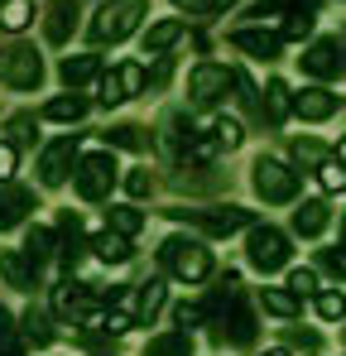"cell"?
Listing matches in <instances>:
<instances>
[{
  "instance_id": "obj_1",
  "label": "cell",
  "mask_w": 346,
  "mask_h": 356,
  "mask_svg": "<svg viewBox=\"0 0 346 356\" xmlns=\"http://www.w3.org/2000/svg\"><path fill=\"white\" fill-rule=\"evenodd\" d=\"M250 188L265 207H288L303 193V174L293 164H284L279 154H255L250 159Z\"/></svg>"
},
{
  "instance_id": "obj_2",
  "label": "cell",
  "mask_w": 346,
  "mask_h": 356,
  "mask_svg": "<svg viewBox=\"0 0 346 356\" xmlns=\"http://www.w3.org/2000/svg\"><path fill=\"white\" fill-rule=\"evenodd\" d=\"M159 265L169 270L173 280H183V284H207L212 270H217L207 241H197V236H169L159 245Z\"/></svg>"
},
{
  "instance_id": "obj_3",
  "label": "cell",
  "mask_w": 346,
  "mask_h": 356,
  "mask_svg": "<svg viewBox=\"0 0 346 356\" xmlns=\"http://www.w3.org/2000/svg\"><path fill=\"white\" fill-rule=\"evenodd\" d=\"M145 15H149V0H101L97 19L87 24V39H92L97 49H106V44H125V39L145 24Z\"/></svg>"
},
{
  "instance_id": "obj_4",
  "label": "cell",
  "mask_w": 346,
  "mask_h": 356,
  "mask_svg": "<svg viewBox=\"0 0 346 356\" xmlns=\"http://www.w3.org/2000/svg\"><path fill=\"white\" fill-rule=\"evenodd\" d=\"M173 222H188V227H197V232H207V236H236V232H245V227H255V212L250 207H240V202H217V207H169Z\"/></svg>"
},
{
  "instance_id": "obj_5",
  "label": "cell",
  "mask_w": 346,
  "mask_h": 356,
  "mask_svg": "<svg viewBox=\"0 0 346 356\" xmlns=\"http://www.w3.org/2000/svg\"><path fill=\"white\" fill-rule=\"evenodd\" d=\"M288 260H293V241H288V232L270 227V222L250 227V236H245V265H250L255 275L288 270Z\"/></svg>"
},
{
  "instance_id": "obj_6",
  "label": "cell",
  "mask_w": 346,
  "mask_h": 356,
  "mask_svg": "<svg viewBox=\"0 0 346 356\" xmlns=\"http://www.w3.org/2000/svg\"><path fill=\"white\" fill-rule=\"evenodd\" d=\"M231 92H236V67L226 63H212L202 58L192 72H188V102L192 106H207V111H217L222 102H226Z\"/></svg>"
},
{
  "instance_id": "obj_7",
  "label": "cell",
  "mask_w": 346,
  "mask_h": 356,
  "mask_svg": "<svg viewBox=\"0 0 346 356\" xmlns=\"http://www.w3.org/2000/svg\"><path fill=\"white\" fill-rule=\"evenodd\" d=\"M212 332V342L217 347H255V337H260V318H255V303L245 294L231 298V308L207 327Z\"/></svg>"
},
{
  "instance_id": "obj_8",
  "label": "cell",
  "mask_w": 346,
  "mask_h": 356,
  "mask_svg": "<svg viewBox=\"0 0 346 356\" xmlns=\"http://www.w3.org/2000/svg\"><path fill=\"white\" fill-rule=\"evenodd\" d=\"M115 154L111 149H97V154H82L77 159V169H72V188H77V197H87V202H101L106 193L115 188Z\"/></svg>"
},
{
  "instance_id": "obj_9",
  "label": "cell",
  "mask_w": 346,
  "mask_h": 356,
  "mask_svg": "<svg viewBox=\"0 0 346 356\" xmlns=\"http://www.w3.org/2000/svg\"><path fill=\"white\" fill-rule=\"evenodd\" d=\"M298 67H303V77H313L318 87H332V82L346 72L342 39H337V34H318V39L298 54Z\"/></svg>"
},
{
  "instance_id": "obj_10",
  "label": "cell",
  "mask_w": 346,
  "mask_h": 356,
  "mask_svg": "<svg viewBox=\"0 0 346 356\" xmlns=\"http://www.w3.org/2000/svg\"><path fill=\"white\" fill-rule=\"evenodd\" d=\"M0 82H10L15 92H34L44 82V58L29 44H5L0 49Z\"/></svg>"
},
{
  "instance_id": "obj_11",
  "label": "cell",
  "mask_w": 346,
  "mask_h": 356,
  "mask_svg": "<svg viewBox=\"0 0 346 356\" xmlns=\"http://www.w3.org/2000/svg\"><path fill=\"white\" fill-rule=\"evenodd\" d=\"M226 44L236 49V54L255 58V63H279V58H284V34H279V29H260V24H245V29H231Z\"/></svg>"
},
{
  "instance_id": "obj_12",
  "label": "cell",
  "mask_w": 346,
  "mask_h": 356,
  "mask_svg": "<svg viewBox=\"0 0 346 356\" xmlns=\"http://www.w3.org/2000/svg\"><path fill=\"white\" fill-rule=\"evenodd\" d=\"M346 97H337L332 87H318V82H308V87H298L293 92V116L303 120V125H327V120L342 111Z\"/></svg>"
},
{
  "instance_id": "obj_13",
  "label": "cell",
  "mask_w": 346,
  "mask_h": 356,
  "mask_svg": "<svg viewBox=\"0 0 346 356\" xmlns=\"http://www.w3.org/2000/svg\"><path fill=\"white\" fill-rule=\"evenodd\" d=\"M77 145H82V135H58L53 145L39 154V183L44 188H63L67 174L77 169Z\"/></svg>"
},
{
  "instance_id": "obj_14",
  "label": "cell",
  "mask_w": 346,
  "mask_h": 356,
  "mask_svg": "<svg viewBox=\"0 0 346 356\" xmlns=\"http://www.w3.org/2000/svg\"><path fill=\"white\" fill-rule=\"evenodd\" d=\"M332 227H337V212H332L327 197H303V202H293V236L322 241Z\"/></svg>"
},
{
  "instance_id": "obj_15",
  "label": "cell",
  "mask_w": 346,
  "mask_h": 356,
  "mask_svg": "<svg viewBox=\"0 0 346 356\" xmlns=\"http://www.w3.org/2000/svg\"><path fill=\"white\" fill-rule=\"evenodd\" d=\"M29 212H39L34 188H24V183H0V232L24 227V217H29Z\"/></svg>"
},
{
  "instance_id": "obj_16",
  "label": "cell",
  "mask_w": 346,
  "mask_h": 356,
  "mask_svg": "<svg viewBox=\"0 0 346 356\" xmlns=\"http://www.w3.org/2000/svg\"><path fill=\"white\" fill-rule=\"evenodd\" d=\"M303 303H308V298H298L293 289H284V284L255 289V308H265V313L279 318V323H298V318H303Z\"/></svg>"
},
{
  "instance_id": "obj_17",
  "label": "cell",
  "mask_w": 346,
  "mask_h": 356,
  "mask_svg": "<svg viewBox=\"0 0 346 356\" xmlns=\"http://www.w3.org/2000/svg\"><path fill=\"white\" fill-rule=\"evenodd\" d=\"M288 159H293L298 174H318V169L332 159V149H327L318 135H293V140H288Z\"/></svg>"
},
{
  "instance_id": "obj_18",
  "label": "cell",
  "mask_w": 346,
  "mask_h": 356,
  "mask_svg": "<svg viewBox=\"0 0 346 356\" xmlns=\"http://www.w3.org/2000/svg\"><path fill=\"white\" fill-rule=\"evenodd\" d=\"M87 308H92V294H87V284H72V280H63L53 289V313L63 323H82L87 318Z\"/></svg>"
},
{
  "instance_id": "obj_19",
  "label": "cell",
  "mask_w": 346,
  "mask_h": 356,
  "mask_svg": "<svg viewBox=\"0 0 346 356\" xmlns=\"http://www.w3.org/2000/svg\"><path fill=\"white\" fill-rule=\"evenodd\" d=\"M188 39V19H154L149 29H145V54H169L173 44H183Z\"/></svg>"
},
{
  "instance_id": "obj_20",
  "label": "cell",
  "mask_w": 346,
  "mask_h": 356,
  "mask_svg": "<svg viewBox=\"0 0 346 356\" xmlns=\"http://www.w3.org/2000/svg\"><path fill=\"white\" fill-rule=\"evenodd\" d=\"M19 337H24V347H53V318H49V313H44V308H34V303H29V308H24V313H19Z\"/></svg>"
},
{
  "instance_id": "obj_21",
  "label": "cell",
  "mask_w": 346,
  "mask_h": 356,
  "mask_svg": "<svg viewBox=\"0 0 346 356\" xmlns=\"http://www.w3.org/2000/svg\"><path fill=\"white\" fill-rule=\"evenodd\" d=\"M192 352H197V337L183 327H164L145 342V356H192Z\"/></svg>"
},
{
  "instance_id": "obj_22",
  "label": "cell",
  "mask_w": 346,
  "mask_h": 356,
  "mask_svg": "<svg viewBox=\"0 0 346 356\" xmlns=\"http://www.w3.org/2000/svg\"><path fill=\"white\" fill-rule=\"evenodd\" d=\"M288 116H293V92H288L284 77H270L265 82V120L270 125H284Z\"/></svg>"
},
{
  "instance_id": "obj_23",
  "label": "cell",
  "mask_w": 346,
  "mask_h": 356,
  "mask_svg": "<svg viewBox=\"0 0 346 356\" xmlns=\"http://www.w3.org/2000/svg\"><path fill=\"white\" fill-rule=\"evenodd\" d=\"M72 24H77V0H53V5H49V24H44L49 44H67Z\"/></svg>"
},
{
  "instance_id": "obj_24",
  "label": "cell",
  "mask_w": 346,
  "mask_h": 356,
  "mask_svg": "<svg viewBox=\"0 0 346 356\" xmlns=\"http://www.w3.org/2000/svg\"><path fill=\"white\" fill-rule=\"evenodd\" d=\"M240 145H245V125L236 116H222V111H217V120H212V149H217V154H236Z\"/></svg>"
},
{
  "instance_id": "obj_25",
  "label": "cell",
  "mask_w": 346,
  "mask_h": 356,
  "mask_svg": "<svg viewBox=\"0 0 346 356\" xmlns=\"http://www.w3.org/2000/svg\"><path fill=\"white\" fill-rule=\"evenodd\" d=\"M58 72H63V82H67V87H82V82H92V77H101L106 67H101L97 54H72V58H63Z\"/></svg>"
},
{
  "instance_id": "obj_26",
  "label": "cell",
  "mask_w": 346,
  "mask_h": 356,
  "mask_svg": "<svg viewBox=\"0 0 346 356\" xmlns=\"http://www.w3.org/2000/svg\"><path fill=\"white\" fill-rule=\"evenodd\" d=\"M44 120H58V125H77V120L87 116V97H77V92H67V97H53L44 111Z\"/></svg>"
},
{
  "instance_id": "obj_27",
  "label": "cell",
  "mask_w": 346,
  "mask_h": 356,
  "mask_svg": "<svg viewBox=\"0 0 346 356\" xmlns=\"http://www.w3.org/2000/svg\"><path fill=\"white\" fill-rule=\"evenodd\" d=\"M53 245H58V241H53V232H49V227H29V236H24V260L34 265V275L53 260Z\"/></svg>"
},
{
  "instance_id": "obj_28",
  "label": "cell",
  "mask_w": 346,
  "mask_h": 356,
  "mask_svg": "<svg viewBox=\"0 0 346 356\" xmlns=\"http://www.w3.org/2000/svg\"><path fill=\"white\" fill-rule=\"evenodd\" d=\"M0 275H5L10 289H29L34 284V265L24 260V250H5L0 255Z\"/></svg>"
},
{
  "instance_id": "obj_29",
  "label": "cell",
  "mask_w": 346,
  "mask_h": 356,
  "mask_svg": "<svg viewBox=\"0 0 346 356\" xmlns=\"http://www.w3.org/2000/svg\"><path fill=\"white\" fill-rule=\"evenodd\" d=\"M313 313H318V323L342 327L346 323V289H322V294L313 298Z\"/></svg>"
},
{
  "instance_id": "obj_30",
  "label": "cell",
  "mask_w": 346,
  "mask_h": 356,
  "mask_svg": "<svg viewBox=\"0 0 346 356\" xmlns=\"http://www.w3.org/2000/svg\"><path fill=\"white\" fill-rule=\"evenodd\" d=\"M298 298H318L322 294V275H318V265H288V284Z\"/></svg>"
},
{
  "instance_id": "obj_31",
  "label": "cell",
  "mask_w": 346,
  "mask_h": 356,
  "mask_svg": "<svg viewBox=\"0 0 346 356\" xmlns=\"http://www.w3.org/2000/svg\"><path fill=\"white\" fill-rule=\"evenodd\" d=\"M293 356H322V332H313V327H284V342Z\"/></svg>"
},
{
  "instance_id": "obj_32",
  "label": "cell",
  "mask_w": 346,
  "mask_h": 356,
  "mask_svg": "<svg viewBox=\"0 0 346 356\" xmlns=\"http://www.w3.org/2000/svg\"><path fill=\"white\" fill-rule=\"evenodd\" d=\"M164 308V280H149V284H140V303H135V323H154V313Z\"/></svg>"
},
{
  "instance_id": "obj_33",
  "label": "cell",
  "mask_w": 346,
  "mask_h": 356,
  "mask_svg": "<svg viewBox=\"0 0 346 356\" xmlns=\"http://www.w3.org/2000/svg\"><path fill=\"white\" fill-rule=\"evenodd\" d=\"M92 250H97V260H106V265H125L135 250H130V241L115 236V232H101V236L92 241Z\"/></svg>"
},
{
  "instance_id": "obj_34",
  "label": "cell",
  "mask_w": 346,
  "mask_h": 356,
  "mask_svg": "<svg viewBox=\"0 0 346 356\" xmlns=\"http://www.w3.org/2000/svg\"><path fill=\"white\" fill-rule=\"evenodd\" d=\"M101 140L111 145V149H145L149 140H145V125H111V130H101Z\"/></svg>"
},
{
  "instance_id": "obj_35",
  "label": "cell",
  "mask_w": 346,
  "mask_h": 356,
  "mask_svg": "<svg viewBox=\"0 0 346 356\" xmlns=\"http://www.w3.org/2000/svg\"><path fill=\"white\" fill-rule=\"evenodd\" d=\"M29 19H34V5L29 0H0V29L5 34H19Z\"/></svg>"
},
{
  "instance_id": "obj_36",
  "label": "cell",
  "mask_w": 346,
  "mask_h": 356,
  "mask_svg": "<svg viewBox=\"0 0 346 356\" xmlns=\"http://www.w3.org/2000/svg\"><path fill=\"white\" fill-rule=\"evenodd\" d=\"M140 227H145V212H135V207H111L106 212V232H115V236L130 241Z\"/></svg>"
},
{
  "instance_id": "obj_37",
  "label": "cell",
  "mask_w": 346,
  "mask_h": 356,
  "mask_svg": "<svg viewBox=\"0 0 346 356\" xmlns=\"http://www.w3.org/2000/svg\"><path fill=\"white\" fill-rule=\"evenodd\" d=\"M318 270H327L337 284H346V245L337 241V245H322L318 250Z\"/></svg>"
},
{
  "instance_id": "obj_38",
  "label": "cell",
  "mask_w": 346,
  "mask_h": 356,
  "mask_svg": "<svg viewBox=\"0 0 346 356\" xmlns=\"http://www.w3.org/2000/svg\"><path fill=\"white\" fill-rule=\"evenodd\" d=\"M0 356H24V337H19V323L0 308Z\"/></svg>"
},
{
  "instance_id": "obj_39",
  "label": "cell",
  "mask_w": 346,
  "mask_h": 356,
  "mask_svg": "<svg viewBox=\"0 0 346 356\" xmlns=\"http://www.w3.org/2000/svg\"><path fill=\"white\" fill-rule=\"evenodd\" d=\"M313 178H318V188H322V193H346V164H342V159H327Z\"/></svg>"
},
{
  "instance_id": "obj_40",
  "label": "cell",
  "mask_w": 346,
  "mask_h": 356,
  "mask_svg": "<svg viewBox=\"0 0 346 356\" xmlns=\"http://www.w3.org/2000/svg\"><path fill=\"white\" fill-rule=\"evenodd\" d=\"M115 72H120V87H125V102H130V97H140V92H145V82H149V72H145V63H120Z\"/></svg>"
},
{
  "instance_id": "obj_41",
  "label": "cell",
  "mask_w": 346,
  "mask_h": 356,
  "mask_svg": "<svg viewBox=\"0 0 346 356\" xmlns=\"http://www.w3.org/2000/svg\"><path fill=\"white\" fill-rule=\"evenodd\" d=\"M97 102H101V106H120V102H125V87H120V72H101V77H97Z\"/></svg>"
},
{
  "instance_id": "obj_42",
  "label": "cell",
  "mask_w": 346,
  "mask_h": 356,
  "mask_svg": "<svg viewBox=\"0 0 346 356\" xmlns=\"http://www.w3.org/2000/svg\"><path fill=\"white\" fill-rule=\"evenodd\" d=\"M313 29H318V10H303V15H293V19H288V24H284V29H279V34L298 44V39H308Z\"/></svg>"
},
{
  "instance_id": "obj_43",
  "label": "cell",
  "mask_w": 346,
  "mask_h": 356,
  "mask_svg": "<svg viewBox=\"0 0 346 356\" xmlns=\"http://www.w3.org/2000/svg\"><path fill=\"white\" fill-rule=\"evenodd\" d=\"M125 193H130V197H149V193H154V174H149V169H130V174H125Z\"/></svg>"
},
{
  "instance_id": "obj_44",
  "label": "cell",
  "mask_w": 346,
  "mask_h": 356,
  "mask_svg": "<svg viewBox=\"0 0 346 356\" xmlns=\"http://www.w3.org/2000/svg\"><path fill=\"white\" fill-rule=\"evenodd\" d=\"M58 236H67V245H82V217L77 212H58Z\"/></svg>"
},
{
  "instance_id": "obj_45",
  "label": "cell",
  "mask_w": 346,
  "mask_h": 356,
  "mask_svg": "<svg viewBox=\"0 0 346 356\" xmlns=\"http://www.w3.org/2000/svg\"><path fill=\"white\" fill-rule=\"evenodd\" d=\"M178 10H188V15H217V10H226L236 0H173Z\"/></svg>"
},
{
  "instance_id": "obj_46",
  "label": "cell",
  "mask_w": 346,
  "mask_h": 356,
  "mask_svg": "<svg viewBox=\"0 0 346 356\" xmlns=\"http://www.w3.org/2000/svg\"><path fill=\"white\" fill-rule=\"evenodd\" d=\"M15 159H19V154H15V145H5V140H0V183H10V174H15Z\"/></svg>"
},
{
  "instance_id": "obj_47",
  "label": "cell",
  "mask_w": 346,
  "mask_h": 356,
  "mask_svg": "<svg viewBox=\"0 0 346 356\" xmlns=\"http://www.w3.org/2000/svg\"><path fill=\"white\" fill-rule=\"evenodd\" d=\"M29 130H34V120H29V116H15V120H10V135H15V145H29V140H34Z\"/></svg>"
},
{
  "instance_id": "obj_48",
  "label": "cell",
  "mask_w": 346,
  "mask_h": 356,
  "mask_svg": "<svg viewBox=\"0 0 346 356\" xmlns=\"http://www.w3.org/2000/svg\"><path fill=\"white\" fill-rule=\"evenodd\" d=\"M149 82H154V87H164V82H169V58H159V67H154V77H149Z\"/></svg>"
},
{
  "instance_id": "obj_49",
  "label": "cell",
  "mask_w": 346,
  "mask_h": 356,
  "mask_svg": "<svg viewBox=\"0 0 346 356\" xmlns=\"http://www.w3.org/2000/svg\"><path fill=\"white\" fill-rule=\"evenodd\" d=\"M255 356H293V352H288V347H279V342H274V347H260V352H255Z\"/></svg>"
},
{
  "instance_id": "obj_50",
  "label": "cell",
  "mask_w": 346,
  "mask_h": 356,
  "mask_svg": "<svg viewBox=\"0 0 346 356\" xmlns=\"http://www.w3.org/2000/svg\"><path fill=\"white\" fill-rule=\"evenodd\" d=\"M332 159H342V164H346V135L337 140V149H332Z\"/></svg>"
},
{
  "instance_id": "obj_51",
  "label": "cell",
  "mask_w": 346,
  "mask_h": 356,
  "mask_svg": "<svg viewBox=\"0 0 346 356\" xmlns=\"http://www.w3.org/2000/svg\"><path fill=\"white\" fill-rule=\"evenodd\" d=\"M92 356H120V352H101V347H97V352H92Z\"/></svg>"
},
{
  "instance_id": "obj_52",
  "label": "cell",
  "mask_w": 346,
  "mask_h": 356,
  "mask_svg": "<svg viewBox=\"0 0 346 356\" xmlns=\"http://www.w3.org/2000/svg\"><path fill=\"white\" fill-rule=\"evenodd\" d=\"M342 245H346V212H342Z\"/></svg>"
},
{
  "instance_id": "obj_53",
  "label": "cell",
  "mask_w": 346,
  "mask_h": 356,
  "mask_svg": "<svg viewBox=\"0 0 346 356\" xmlns=\"http://www.w3.org/2000/svg\"><path fill=\"white\" fill-rule=\"evenodd\" d=\"M342 352H346V323H342Z\"/></svg>"
},
{
  "instance_id": "obj_54",
  "label": "cell",
  "mask_w": 346,
  "mask_h": 356,
  "mask_svg": "<svg viewBox=\"0 0 346 356\" xmlns=\"http://www.w3.org/2000/svg\"><path fill=\"white\" fill-rule=\"evenodd\" d=\"M342 58H346V34H342Z\"/></svg>"
},
{
  "instance_id": "obj_55",
  "label": "cell",
  "mask_w": 346,
  "mask_h": 356,
  "mask_svg": "<svg viewBox=\"0 0 346 356\" xmlns=\"http://www.w3.org/2000/svg\"><path fill=\"white\" fill-rule=\"evenodd\" d=\"M342 356H346V352H342Z\"/></svg>"
}]
</instances>
